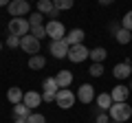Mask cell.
I'll return each mask as SVG.
<instances>
[{"mask_svg": "<svg viewBox=\"0 0 132 123\" xmlns=\"http://www.w3.org/2000/svg\"><path fill=\"white\" fill-rule=\"evenodd\" d=\"M31 35H33V38H38L40 42H42V40L46 38V29H44V27H33L31 29Z\"/></svg>", "mask_w": 132, "mask_h": 123, "instance_id": "cell-25", "label": "cell"}, {"mask_svg": "<svg viewBox=\"0 0 132 123\" xmlns=\"http://www.w3.org/2000/svg\"><path fill=\"white\" fill-rule=\"evenodd\" d=\"M48 51H51V55L55 57V59H64V57H68V51H71V46H68L64 40H60V42H51Z\"/></svg>", "mask_w": 132, "mask_h": 123, "instance_id": "cell-9", "label": "cell"}, {"mask_svg": "<svg viewBox=\"0 0 132 123\" xmlns=\"http://www.w3.org/2000/svg\"><path fill=\"white\" fill-rule=\"evenodd\" d=\"M7 46H9V48H18V46H20V38L9 35V38H7Z\"/></svg>", "mask_w": 132, "mask_h": 123, "instance_id": "cell-30", "label": "cell"}, {"mask_svg": "<svg viewBox=\"0 0 132 123\" xmlns=\"http://www.w3.org/2000/svg\"><path fill=\"white\" fill-rule=\"evenodd\" d=\"M130 66H132V59H130Z\"/></svg>", "mask_w": 132, "mask_h": 123, "instance_id": "cell-36", "label": "cell"}, {"mask_svg": "<svg viewBox=\"0 0 132 123\" xmlns=\"http://www.w3.org/2000/svg\"><path fill=\"white\" fill-rule=\"evenodd\" d=\"M121 27H123V29H128V31L132 33V9H130V11H128V13L121 18Z\"/></svg>", "mask_w": 132, "mask_h": 123, "instance_id": "cell-26", "label": "cell"}, {"mask_svg": "<svg viewBox=\"0 0 132 123\" xmlns=\"http://www.w3.org/2000/svg\"><path fill=\"white\" fill-rule=\"evenodd\" d=\"M128 95H130V88L123 84L114 86L112 90H110V97H112V103H123V101H128Z\"/></svg>", "mask_w": 132, "mask_h": 123, "instance_id": "cell-11", "label": "cell"}, {"mask_svg": "<svg viewBox=\"0 0 132 123\" xmlns=\"http://www.w3.org/2000/svg\"><path fill=\"white\" fill-rule=\"evenodd\" d=\"M106 57H108V51H106L104 46H95V48H90V59H93V64H104Z\"/></svg>", "mask_w": 132, "mask_h": 123, "instance_id": "cell-16", "label": "cell"}, {"mask_svg": "<svg viewBox=\"0 0 132 123\" xmlns=\"http://www.w3.org/2000/svg\"><path fill=\"white\" fill-rule=\"evenodd\" d=\"M57 81H55V77H46L44 79V84H42V92H55L57 95Z\"/></svg>", "mask_w": 132, "mask_h": 123, "instance_id": "cell-22", "label": "cell"}, {"mask_svg": "<svg viewBox=\"0 0 132 123\" xmlns=\"http://www.w3.org/2000/svg\"><path fill=\"white\" fill-rule=\"evenodd\" d=\"M42 18H44V15L35 11V13H31L27 20H29V24H31V29H33V27H42Z\"/></svg>", "mask_w": 132, "mask_h": 123, "instance_id": "cell-24", "label": "cell"}, {"mask_svg": "<svg viewBox=\"0 0 132 123\" xmlns=\"http://www.w3.org/2000/svg\"><path fill=\"white\" fill-rule=\"evenodd\" d=\"M55 92H42V101H46V103H55Z\"/></svg>", "mask_w": 132, "mask_h": 123, "instance_id": "cell-31", "label": "cell"}, {"mask_svg": "<svg viewBox=\"0 0 132 123\" xmlns=\"http://www.w3.org/2000/svg\"><path fill=\"white\" fill-rule=\"evenodd\" d=\"M95 99H97L95 88H93L90 84H81L79 90H77V101H81V103H93Z\"/></svg>", "mask_w": 132, "mask_h": 123, "instance_id": "cell-8", "label": "cell"}, {"mask_svg": "<svg viewBox=\"0 0 132 123\" xmlns=\"http://www.w3.org/2000/svg\"><path fill=\"white\" fill-rule=\"evenodd\" d=\"M90 57V48H86L84 44H79V46H71V51H68V59L73 61V64H81L84 59H88Z\"/></svg>", "mask_w": 132, "mask_h": 123, "instance_id": "cell-7", "label": "cell"}, {"mask_svg": "<svg viewBox=\"0 0 132 123\" xmlns=\"http://www.w3.org/2000/svg\"><path fill=\"white\" fill-rule=\"evenodd\" d=\"M7 29H9V35H15L20 40L31 33V24H29L27 18H11L9 24H7Z\"/></svg>", "mask_w": 132, "mask_h": 123, "instance_id": "cell-1", "label": "cell"}, {"mask_svg": "<svg viewBox=\"0 0 132 123\" xmlns=\"http://www.w3.org/2000/svg\"><path fill=\"white\" fill-rule=\"evenodd\" d=\"M110 119H112L114 123H126L128 119L132 117V106L128 103V101H123V103H112V108H110Z\"/></svg>", "mask_w": 132, "mask_h": 123, "instance_id": "cell-2", "label": "cell"}, {"mask_svg": "<svg viewBox=\"0 0 132 123\" xmlns=\"http://www.w3.org/2000/svg\"><path fill=\"white\" fill-rule=\"evenodd\" d=\"M13 123H27V119H13Z\"/></svg>", "mask_w": 132, "mask_h": 123, "instance_id": "cell-33", "label": "cell"}, {"mask_svg": "<svg viewBox=\"0 0 132 123\" xmlns=\"http://www.w3.org/2000/svg\"><path fill=\"white\" fill-rule=\"evenodd\" d=\"M55 81H57V88H68V86L73 84V73L71 71H60L55 75Z\"/></svg>", "mask_w": 132, "mask_h": 123, "instance_id": "cell-15", "label": "cell"}, {"mask_svg": "<svg viewBox=\"0 0 132 123\" xmlns=\"http://www.w3.org/2000/svg\"><path fill=\"white\" fill-rule=\"evenodd\" d=\"M114 40H117L119 44H130V42H132V33L128 31V29L121 27V29L117 31V35H114Z\"/></svg>", "mask_w": 132, "mask_h": 123, "instance_id": "cell-21", "label": "cell"}, {"mask_svg": "<svg viewBox=\"0 0 132 123\" xmlns=\"http://www.w3.org/2000/svg\"><path fill=\"white\" fill-rule=\"evenodd\" d=\"M53 5H55L57 11H68V9H73V0H55Z\"/></svg>", "mask_w": 132, "mask_h": 123, "instance_id": "cell-23", "label": "cell"}, {"mask_svg": "<svg viewBox=\"0 0 132 123\" xmlns=\"http://www.w3.org/2000/svg\"><path fill=\"white\" fill-rule=\"evenodd\" d=\"M0 51H2V42H0Z\"/></svg>", "mask_w": 132, "mask_h": 123, "instance_id": "cell-34", "label": "cell"}, {"mask_svg": "<svg viewBox=\"0 0 132 123\" xmlns=\"http://www.w3.org/2000/svg\"><path fill=\"white\" fill-rule=\"evenodd\" d=\"M130 90H132V81H130Z\"/></svg>", "mask_w": 132, "mask_h": 123, "instance_id": "cell-35", "label": "cell"}, {"mask_svg": "<svg viewBox=\"0 0 132 123\" xmlns=\"http://www.w3.org/2000/svg\"><path fill=\"white\" fill-rule=\"evenodd\" d=\"M44 29H46V38H51V42H60L66 38V29L60 20H48Z\"/></svg>", "mask_w": 132, "mask_h": 123, "instance_id": "cell-3", "label": "cell"}, {"mask_svg": "<svg viewBox=\"0 0 132 123\" xmlns=\"http://www.w3.org/2000/svg\"><path fill=\"white\" fill-rule=\"evenodd\" d=\"M13 18H29V11H31V5H29L27 0H11L9 7H7Z\"/></svg>", "mask_w": 132, "mask_h": 123, "instance_id": "cell-5", "label": "cell"}, {"mask_svg": "<svg viewBox=\"0 0 132 123\" xmlns=\"http://www.w3.org/2000/svg\"><path fill=\"white\" fill-rule=\"evenodd\" d=\"M112 123H114V121H112Z\"/></svg>", "mask_w": 132, "mask_h": 123, "instance_id": "cell-38", "label": "cell"}, {"mask_svg": "<svg viewBox=\"0 0 132 123\" xmlns=\"http://www.w3.org/2000/svg\"><path fill=\"white\" fill-rule=\"evenodd\" d=\"M53 11H55V5H53V0H40L38 2V13H42V15H51Z\"/></svg>", "mask_w": 132, "mask_h": 123, "instance_id": "cell-18", "label": "cell"}, {"mask_svg": "<svg viewBox=\"0 0 132 123\" xmlns=\"http://www.w3.org/2000/svg\"><path fill=\"white\" fill-rule=\"evenodd\" d=\"M40 103H42V95H40V92H35V90L24 92V106H27L29 110H35Z\"/></svg>", "mask_w": 132, "mask_h": 123, "instance_id": "cell-14", "label": "cell"}, {"mask_svg": "<svg viewBox=\"0 0 132 123\" xmlns=\"http://www.w3.org/2000/svg\"><path fill=\"white\" fill-rule=\"evenodd\" d=\"M7 99H9L11 103H13V106L22 103V101H24V92H22V88H18V86L9 88V92H7Z\"/></svg>", "mask_w": 132, "mask_h": 123, "instance_id": "cell-17", "label": "cell"}, {"mask_svg": "<svg viewBox=\"0 0 132 123\" xmlns=\"http://www.w3.org/2000/svg\"><path fill=\"white\" fill-rule=\"evenodd\" d=\"M20 48H22L24 53H29V55H40V48H42V42H40L38 38H33L31 33L24 35L22 40H20Z\"/></svg>", "mask_w": 132, "mask_h": 123, "instance_id": "cell-6", "label": "cell"}, {"mask_svg": "<svg viewBox=\"0 0 132 123\" xmlns=\"http://www.w3.org/2000/svg\"><path fill=\"white\" fill-rule=\"evenodd\" d=\"M130 73H132L130 59H128V61H119L117 66L112 68V75L117 77V79H128V77H130Z\"/></svg>", "mask_w": 132, "mask_h": 123, "instance_id": "cell-13", "label": "cell"}, {"mask_svg": "<svg viewBox=\"0 0 132 123\" xmlns=\"http://www.w3.org/2000/svg\"><path fill=\"white\" fill-rule=\"evenodd\" d=\"M95 123H110V114L97 110V114H95Z\"/></svg>", "mask_w": 132, "mask_h": 123, "instance_id": "cell-28", "label": "cell"}, {"mask_svg": "<svg viewBox=\"0 0 132 123\" xmlns=\"http://www.w3.org/2000/svg\"><path fill=\"white\" fill-rule=\"evenodd\" d=\"M88 73H90L93 77H101V75H104V64H90Z\"/></svg>", "mask_w": 132, "mask_h": 123, "instance_id": "cell-27", "label": "cell"}, {"mask_svg": "<svg viewBox=\"0 0 132 123\" xmlns=\"http://www.w3.org/2000/svg\"><path fill=\"white\" fill-rule=\"evenodd\" d=\"M44 66H46V59H44L42 55H33V57H29V68H31V71H42Z\"/></svg>", "mask_w": 132, "mask_h": 123, "instance_id": "cell-19", "label": "cell"}, {"mask_svg": "<svg viewBox=\"0 0 132 123\" xmlns=\"http://www.w3.org/2000/svg\"><path fill=\"white\" fill-rule=\"evenodd\" d=\"M27 123H46V119H44V114H40V112H31V117L27 119Z\"/></svg>", "mask_w": 132, "mask_h": 123, "instance_id": "cell-29", "label": "cell"}, {"mask_svg": "<svg viewBox=\"0 0 132 123\" xmlns=\"http://www.w3.org/2000/svg\"><path fill=\"white\" fill-rule=\"evenodd\" d=\"M95 103H97V110L110 112V108H112V97H110V92H99L97 99H95Z\"/></svg>", "mask_w": 132, "mask_h": 123, "instance_id": "cell-12", "label": "cell"}, {"mask_svg": "<svg viewBox=\"0 0 132 123\" xmlns=\"http://www.w3.org/2000/svg\"><path fill=\"white\" fill-rule=\"evenodd\" d=\"M84 38H86L84 29H73V31H68V33H66L64 42L68 44V46H79V44H84Z\"/></svg>", "mask_w": 132, "mask_h": 123, "instance_id": "cell-10", "label": "cell"}, {"mask_svg": "<svg viewBox=\"0 0 132 123\" xmlns=\"http://www.w3.org/2000/svg\"><path fill=\"white\" fill-rule=\"evenodd\" d=\"M130 106H132V101H130Z\"/></svg>", "mask_w": 132, "mask_h": 123, "instance_id": "cell-37", "label": "cell"}, {"mask_svg": "<svg viewBox=\"0 0 132 123\" xmlns=\"http://www.w3.org/2000/svg\"><path fill=\"white\" fill-rule=\"evenodd\" d=\"M75 92H73L71 88H62V90H57V97H55V103H57V108H62V110H68V108H73L75 106Z\"/></svg>", "mask_w": 132, "mask_h": 123, "instance_id": "cell-4", "label": "cell"}, {"mask_svg": "<svg viewBox=\"0 0 132 123\" xmlns=\"http://www.w3.org/2000/svg\"><path fill=\"white\" fill-rule=\"evenodd\" d=\"M31 112H33V110H29L27 106H24V101H22V103H18V106H13V117L15 119H29V117H31Z\"/></svg>", "mask_w": 132, "mask_h": 123, "instance_id": "cell-20", "label": "cell"}, {"mask_svg": "<svg viewBox=\"0 0 132 123\" xmlns=\"http://www.w3.org/2000/svg\"><path fill=\"white\" fill-rule=\"evenodd\" d=\"M121 29V22H110L108 24V33H112V35H117V31Z\"/></svg>", "mask_w": 132, "mask_h": 123, "instance_id": "cell-32", "label": "cell"}]
</instances>
